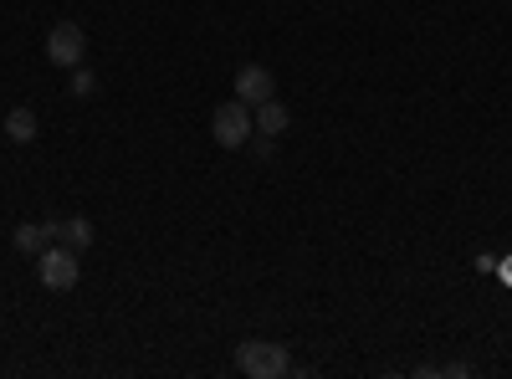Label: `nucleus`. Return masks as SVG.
<instances>
[{"label":"nucleus","instance_id":"1","mask_svg":"<svg viewBox=\"0 0 512 379\" xmlns=\"http://www.w3.org/2000/svg\"><path fill=\"white\" fill-rule=\"evenodd\" d=\"M236 369L246 379H282V374H292V354H287V344H272V339H246V344H236Z\"/></svg>","mask_w":512,"mask_h":379},{"label":"nucleus","instance_id":"2","mask_svg":"<svg viewBox=\"0 0 512 379\" xmlns=\"http://www.w3.org/2000/svg\"><path fill=\"white\" fill-rule=\"evenodd\" d=\"M82 251L77 246H57V241H47L36 251V277H41V287L47 292H72L77 287V277H82Z\"/></svg>","mask_w":512,"mask_h":379},{"label":"nucleus","instance_id":"3","mask_svg":"<svg viewBox=\"0 0 512 379\" xmlns=\"http://www.w3.org/2000/svg\"><path fill=\"white\" fill-rule=\"evenodd\" d=\"M251 134H256V123H251V108L241 98H231L210 113V139L221 149H241V144H251Z\"/></svg>","mask_w":512,"mask_h":379},{"label":"nucleus","instance_id":"4","mask_svg":"<svg viewBox=\"0 0 512 379\" xmlns=\"http://www.w3.org/2000/svg\"><path fill=\"white\" fill-rule=\"evenodd\" d=\"M82 57H88V31H82L77 21H57L47 31V62L52 67H82Z\"/></svg>","mask_w":512,"mask_h":379},{"label":"nucleus","instance_id":"5","mask_svg":"<svg viewBox=\"0 0 512 379\" xmlns=\"http://www.w3.org/2000/svg\"><path fill=\"white\" fill-rule=\"evenodd\" d=\"M236 98H241L246 108H256V103L277 98V77H272V67H262V62H246V67L236 72Z\"/></svg>","mask_w":512,"mask_h":379},{"label":"nucleus","instance_id":"6","mask_svg":"<svg viewBox=\"0 0 512 379\" xmlns=\"http://www.w3.org/2000/svg\"><path fill=\"white\" fill-rule=\"evenodd\" d=\"M251 123H256V134H272V139H277V134H287L292 113H287L282 98H267V103H256V118H251Z\"/></svg>","mask_w":512,"mask_h":379},{"label":"nucleus","instance_id":"7","mask_svg":"<svg viewBox=\"0 0 512 379\" xmlns=\"http://www.w3.org/2000/svg\"><path fill=\"white\" fill-rule=\"evenodd\" d=\"M0 129H6V139H11V144H31L41 123H36V113H31V108H11V113H6V123H0Z\"/></svg>","mask_w":512,"mask_h":379},{"label":"nucleus","instance_id":"8","mask_svg":"<svg viewBox=\"0 0 512 379\" xmlns=\"http://www.w3.org/2000/svg\"><path fill=\"white\" fill-rule=\"evenodd\" d=\"M62 236H67V246L88 251L93 246V221L88 216H62Z\"/></svg>","mask_w":512,"mask_h":379},{"label":"nucleus","instance_id":"9","mask_svg":"<svg viewBox=\"0 0 512 379\" xmlns=\"http://www.w3.org/2000/svg\"><path fill=\"white\" fill-rule=\"evenodd\" d=\"M52 241V231H47V221L41 226H16V251H26V257H36L41 246Z\"/></svg>","mask_w":512,"mask_h":379},{"label":"nucleus","instance_id":"10","mask_svg":"<svg viewBox=\"0 0 512 379\" xmlns=\"http://www.w3.org/2000/svg\"><path fill=\"white\" fill-rule=\"evenodd\" d=\"M98 93V77L88 67H72V98H93Z\"/></svg>","mask_w":512,"mask_h":379},{"label":"nucleus","instance_id":"11","mask_svg":"<svg viewBox=\"0 0 512 379\" xmlns=\"http://www.w3.org/2000/svg\"><path fill=\"white\" fill-rule=\"evenodd\" d=\"M256 154H262V159H272V154H277V144H272V134H262V139H256Z\"/></svg>","mask_w":512,"mask_h":379},{"label":"nucleus","instance_id":"12","mask_svg":"<svg viewBox=\"0 0 512 379\" xmlns=\"http://www.w3.org/2000/svg\"><path fill=\"white\" fill-rule=\"evenodd\" d=\"M502 277H507V282H512V257H507V262H502Z\"/></svg>","mask_w":512,"mask_h":379}]
</instances>
